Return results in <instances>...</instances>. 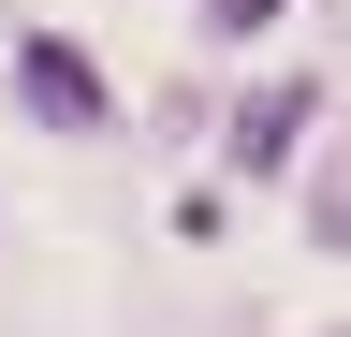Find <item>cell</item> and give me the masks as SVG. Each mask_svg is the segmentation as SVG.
I'll use <instances>...</instances> for the list:
<instances>
[{"mask_svg":"<svg viewBox=\"0 0 351 337\" xmlns=\"http://www.w3.org/2000/svg\"><path fill=\"white\" fill-rule=\"evenodd\" d=\"M15 89L59 117V132H88V117H103V89H88V59L59 45V30H29V45H15Z\"/></svg>","mask_w":351,"mask_h":337,"instance_id":"obj_1","label":"cell"}]
</instances>
